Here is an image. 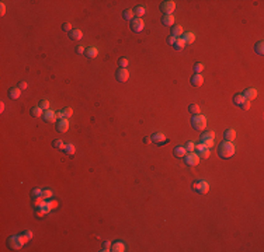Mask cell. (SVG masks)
I'll return each instance as SVG.
<instances>
[{"instance_id": "obj_23", "label": "cell", "mask_w": 264, "mask_h": 252, "mask_svg": "<svg viewBox=\"0 0 264 252\" xmlns=\"http://www.w3.org/2000/svg\"><path fill=\"white\" fill-rule=\"evenodd\" d=\"M223 137H225V140H228V142H233L236 139V130L235 129H228L225 132V135H223Z\"/></svg>"}, {"instance_id": "obj_41", "label": "cell", "mask_w": 264, "mask_h": 252, "mask_svg": "<svg viewBox=\"0 0 264 252\" xmlns=\"http://www.w3.org/2000/svg\"><path fill=\"white\" fill-rule=\"evenodd\" d=\"M39 108H42L44 111H47V109H49V102H48L47 100H41L39 101V105H38Z\"/></svg>"}, {"instance_id": "obj_47", "label": "cell", "mask_w": 264, "mask_h": 252, "mask_svg": "<svg viewBox=\"0 0 264 252\" xmlns=\"http://www.w3.org/2000/svg\"><path fill=\"white\" fill-rule=\"evenodd\" d=\"M176 39H177V38H174V37H172V35H170V37L167 38V44L173 46V45H174V42H176Z\"/></svg>"}, {"instance_id": "obj_51", "label": "cell", "mask_w": 264, "mask_h": 252, "mask_svg": "<svg viewBox=\"0 0 264 252\" xmlns=\"http://www.w3.org/2000/svg\"><path fill=\"white\" fill-rule=\"evenodd\" d=\"M4 11H6V6H4V3H2V16L4 14Z\"/></svg>"}, {"instance_id": "obj_3", "label": "cell", "mask_w": 264, "mask_h": 252, "mask_svg": "<svg viewBox=\"0 0 264 252\" xmlns=\"http://www.w3.org/2000/svg\"><path fill=\"white\" fill-rule=\"evenodd\" d=\"M191 188L194 189L195 192L200 193V195H207L208 191H209V183H208L207 181H204V179L194 181L193 185H191Z\"/></svg>"}, {"instance_id": "obj_39", "label": "cell", "mask_w": 264, "mask_h": 252, "mask_svg": "<svg viewBox=\"0 0 264 252\" xmlns=\"http://www.w3.org/2000/svg\"><path fill=\"white\" fill-rule=\"evenodd\" d=\"M52 195H54V193H52L51 189H45V191H42V199H44V200L52 198Z\"/></svg>"}, {"instance_id": "obj_19", "label": "cell", "mask_w": 264, "mask_h": 252, "mask_svg": "<svg viewBox=\"0 0 264 252\" xmlns=\"http://www.w3.org/2000/svg\"><path fill=\"white\" fill-rule=\"evenodd\" d=\"M72 113H73L72 108H65V109H62V111H59V112H56V116L59 118V119H63V118H69Z\"/></svg>"}, {"instance_id": "obj_44", "label": "cell", "mask_w": 264, "mask_h": 252, "mask_svg": "<svg viewBox=\"0 0 264 252\" xmlns=\"http://www.w3.org/2000/svg\"><path fill=\"white\" fill-rule=\"evenodd\" d=\"M45 214H47V213H45V211H44V210H42V209H41V207H37V209H35V216H37V217H38V219H41V217H44Z\"/></svg>"}, {"instance_id": "obj_6", "label": "cell", "mask_w": 264, "mask_h": 252, "mask_svg": "<svg viewBox=\"0 0 264 252\" xmlns=\"http://www.w3.org/2000/svg\"><path fill=\"white\" fill-rule=\"evenodd\" d=\"M200 156L197 153H188V154L184 156V163L187 164L188 167H195L200 164Z\"/></svg>"}, {"instance_id": "obj_50", "label": "cell", "mask_w": 264, "mask_h": 252, "mask_svg": "<svg viewBox=\"0 0 264 252\" xmlns=\"http://www.w3.org/2000/svg\"><path fill=\"white\" fill-rule=\"evenodd\" d=\"M18 88H20V90H26V88H27V83L26 81H21L18 84Z\"/></svg>"}, {"instance_id": "obj_52", "label": "cell", "mask_w": 264, "mask_h": 252, "mask_svg": "<svg viewBox=\"0 0 264 252\" xmlns=\"http://www.w3.org/2000/svg\"><path fill=\"white\" fill-rule=\"evenodd\" d=\"M143 140H145V143H150V142H152V139H150V137H145Z\"/></svg>"}, {"instance_id": "obj_25", "label": "cell", "mask_w": 264, "mask_h": 252, "mask_svg": "<svg viewBox=\"0 0 264 252\" xmlns=\"http://www.w3.org/2000/svg\"><path fill=\"white\" fill-rule=\"evenodd\" d=\"M134 13H135V16H136L138 18H142V17L146 14V9H145V7H142V6H136L134 9Z\"/></svg>"}, {"instance_id": "obj_17", "label": "cell", "mask_w": 264, "mask_h": 252, "mask_svg": "<svg viewBox=\"0 0 264 252\" xmlns=\"http://www.w3.org/2000/svg\"><path fill=\"white\" fill-rule=\"evenodd\" d=\"M173 154H174V157L184 158V156L187 154V150H185V147H183V146H177V147L174 148V151H173Z\"/></svg>"}, {"instance_id": "obj_36", "label": "cell", "mask_w": 264, "mask_h": 252, "mask_svg": "<svg viewBox=\"0 0 264 252\" xmlns=\"http://www.w3.org/2000/svg\"><path fill=\"white\" fill-rule=\"evenodd\" d=\"M118 65H120V67H122V69H127L128 65H129V60H128L127 57H121V59H118Z\"/></svg>"}, {"instance_id": "obj_33", "label": "cell", "mask_w": 264, "mask_h": 252, "mask_svg": "<svg viewBox=\"0 0 264 252\" xmlns=\"http://www.w3.org/2000/svg\"><path fill=\"white\" fill-rule=\"evenodd\" d=\"M215 137V132L213 130H204L201 139H213Z\"/></svg>"}, {"instance_id": "obj_12", "label": "cell", "mask_w": 264, "mask_h": 252, "mask_svg": "<svg viewBox=\"0 0 264 252\" xmlns=\"http://www.w3.org/2000/svg\"><path fill=\"white\" fill-rule=\"evenodd\" d=\"M69 38L72 39V41H80L83 38V32H82V30H79V28H73L72 31L69 32Z\"/></svg>"}, {"instance_id": "obj_31", "label": "cell", "mask_w": 264, "mask_h": 252, "mask_svg": "<svg viewBox=\"0 0 264 252\" xmlns=\"http://www.w3.org/2000/svg\"><path fill=\"white\" fill-rule=\"evenodd\" d=\"M52 146H54V148H56V150H61V151H63V148H65V143L62 142L61 139L54 140V142H52Z\"/></svg>"}, {"instance_id": "obj_49", "label": "cell", "mask_w": 264, "mask_h": 252, "mask_svg": "<svg viewBox=\"0 0 264 252\" xmlns=\"http://www.w3.org/2000/svg\"><path fill=\"white\" fill-rule=\"evenodd\" d=\"M49 206H51V209H56L58 207V202L56 200H49Z\"/></svg>"}, {"instance_id": "obj_27", "label": "cell", "mask_w": 264, "mask_h": 252, "mask_svg": "<svg viewBox=\"0 0 264 252\" xmlns=\"http://www.w3.org/2000/svg\"><path fill=\"white\" fill-rule=\"evenodd\" d=\"M122 17H124L125 20H128V21H132V20L135 18V13L132 9H127L124 11V14H122Z\"/></svg>"}, {"instance_id": "obj_13", "label": "cell", "mask_w": 264, "mask_h": 252, "mask_svg": "<svg viewBox=\"0 0 264 252\" xmlns=\"http://www.w3.org/2000/svg\"><path fill=\"white\" fill-rule=\"evenodd\" d=\"M181 39L184 41V44L185 45H190V44H193V42L195 41V34L194 32H183V35H181Z\"/></svg>"}, {"instance_id": "obj_1", "label": "cell", "mask_w": 264, "mask_h": 252, "mask_svg": "<svg viewBox=\"0 0 264 252\" xmlns=\"http://www.w3.org/2000/svg\"><path fill=\"white\" fill-rule=\"evenodd\" d=\"M236 153V147L233 144V142H222L219 144V148H218V156L222 158H230L233 154Z\"/></svg>"}, {"instance_id": "obj_29", "label": "cell", "mask_w": 264, "mask_h": 252, "mask_svg": "<svg viewBox=\"0 0 264 252\" xmlns=\"http://www.w3.org/2000/svg\"><path fill=\"white\" fill-rule=\"evenodd\" d=\"M188 112L191 113V115H198V113L201 112V108L198 104H190V107H188Z\"/></svg>"}, {"instance_id": "obj_26", "label": "cell", "mask_w": 264, "mask_h": 252, "mask_svg": "<svg viewBox=\"0 0 264 252\" xmlns=\"http://www.w3.org/2000/svg\"><path fill=\"white\" fill-rule=\"evenodd\" d=\"M254 52L257 55H260V56H263L264 55V42L263 41H258L257 44L254 45Z\"/></svg>"}, {"instance_id": "obj_28", "label": "cell", "mask_w": 264, "mask_h": 252, "mask_svg": "<svg viewBox=\"0 0 264 252\" xmlns=\"http://www.w3.org/2000/svg\"><path fill=\"white\" fill-rule=\"evenodd\" d=\"M30 112H31V115L34 118H39V116H42V115H44V109H42V108H39V107L31 108V111H30Z\"/></svg>"}, {"instance_id": "obj_40", "label": "cell", "mask_w": 264, "mask_h": 252, "mask_svg": "<svg viewBox=\"0 0 264 252\" xmlns=\"http://www.w3.org/2000/svg\"><path fill=\"white\" fill-rule=\"evenodd\" d=\"M111 245L112 244L110 242V241H104V242H103V246H101V251H104V252L111 251Z\"/></svg>"}, {"instance_id": "obj_10", "label": "cell", "mask_w": 264, "mask_h": 252, "mask_svg": "<svg viewBox=\"0 0 264 252\" xmlns=\"http://www.w3.org/2000/svg\"><path fill=\"white\" fill-rule=\"evenodd\" d=\"M56 130L59 133H65L69 130V120L67 118H63V119H59L56 123Z\"/></svg>"}, {"instance_id": "obj_45", "label": "cell", "mask_w": 264, "mask_h": 252, "mask_svg": "<svg viewBox=\"0 0 264 252\" xmlns=\"http://www.w3.org/2000/svg\"><path fill=\"white\" fill-rule=\"evenodd\" d=\"M84 52H86V46H82V45H80V46L76 48V53L77 55H83Z\"/></svg>"}, {"instance_id": "obj_8", "label": "cell", "mask_w": 264, "mask_h": 252, "mask_svg": "<svg viewBox=\"0 0 264 252\" xmlns=\"http://www.w3.org/2000/svg\"><path fill=\"white\" fill-rule=\"evenodd\" d=\"M143 28H145V22H143L142 18H134L132 20V22H131V30L134 32H136V34H139V32L143 31Z\"/></svg>"}, {"instance_id": "obj_43", "label": "cell", "mask_w": 264, "mask_h": 252, "mask_svg": "<svg viewBox=\"0 0 264 252\" xmlns=\"http://www.w3.org/2000/svg\"><path fill=\"white\" fill-rule=\"evenodd\" d=\"M62 30H63L65 32H70L72 30H73V27H72L70 22H63V24H62Z\"/></svg>"}, {"instance_id": "obj_35", "label": "cell", "mask_w": 264, "mask_h": 252, "mask_svg": "<svg viewBox=\"0 0 264 252\" xmlns=\"http://www.w3.org/2000/svg\"><path fill=\"white\" fill-rule=\"evenodd\" d=\"M209 153H211V148H204L201 153H198V156H200L201 160H205V158L209 157Z\"/></svg>"}, {"instance_id": "obj_42", "label": "cell", "mask_w": 264, "mask_h": 252, "mask_svg": "<svg viewBox=\"0 0 264 252\" xmlns=\"http://www.w3.org/2000/svg\"><path fill=\"white\" fill-rule=\"evenodd\" d=\"M184 147H185V150H187L188 153H193V151L195 150V144L193 142H187V144H185Z\"/></svg>"}, {"instance_id": "obj_16", "label": "cell", "mask_w": 264, "mask_h": 252, "mask_svg": "<svg viewBox=\"0 0 264 252\" xmlns=\"http://www.w3.org/2000/svg\"><path fill=\"white\" fill-rule=\"evenodd\" d=\"M162 24L166 25V27H173V25H174V16H172V14L163 16L162 17Z\"/></svg>"}, {"instance_id": "obj_24", "label": "cell", "mask_w": 264, "mask_h": 252, "mask_svg": "<svg viewBox=\"0 0 264 252\" xmlns=\"http://www.w3.org/2000/svg\"><path fill=\"white\" fill-rule=\"evenodd\" d=\"M9 97H10V98H13V100H17V98H20V97H21V90H20L18 87L10 88V90H9Z\"/></svg>"}, {"instance_id": "obj_38", "label": "cell", "mask_w": 264, "mask_h": 252, "mask_svg": "<svg viewBox=\"0 0 264 252\" xmlns=\"http://www.w3.org/2000/svg\"><path fill=\"white\" fill-rule=\"evenodd\" d=\"M204 70V65L202 63H200V62H197L194 65V72H195V74H201V72Z\"/></svg>"}, {"instance_id": "obj_48", "label": "cell", "mask_w": 264, "mask_h": 252, "mask_svg": "<svg viewBox=\"0 0 264 252\" xmlns=\"http://www.w3.org/2000/svg\"><path fill=\"white\" fill-rule=\"evenodd\" d=\"M240 108H243V109H245V111H247L249 108H250V101H247V100H246V101H245V104H243Z\"/></svg>"}, {"instance_id": "obj_22", "label": "cell", "mask_w": 264, "mask_h": 252, "mask_svg": "<svg viewBox=\"0 0 264 252\" xmlns=\"http://www.w3.org/2000/svg\"><path fill=\"white\" fill-rule=\"evenodd\" d=\"M111 251L112 252H124L125 251L124 242H121V241H117V242H114L111 245Z\"/></svg>"}, {"instance_id": "obj_32", "label": "cell", "mask_w": 264, "mask_h": 252, "mask_svg": "<svg viewBox=\"0 0 264 252\" xmlns=\"http://www.w3.org/2000/svg\"><path fill=\"white\" fill-rule=\"evenodd\" d=\"M63 151L66 153V154H75V151H76V148H75V146L72 144V143H67V144H65V148Z\"/></svg>"}, {"instance_id": "obj_14", "label": "cell", "mask_w": 264, "mask_h": 252, "mask_svg": "<svg viewBox=\"0 0 264 252\" xmlns=\"http://www.w3.org/2000/svg\"><path fill=\"white\" fill-rule=\"evenodd\" d=\"M243 95H245V98L247 101H251L257 97V90H256V88H247V90L243 91Z\"/></svg>"}, {"instance_id": "obj_5", "label": "cell", "mask_w": 264, "mask_h": 252, "mask_svg": "<svg viewBox=\"0 0 264 252\" xmlns=\"http://www.w3.org/2000/svg\"><path fill=\"white\" fill-rule=\"evenodd\" d=\"M160 10H162V13L164 16L172 14V13L176 10V2H173V0H164V2H162V4H160Z\"/></svg>"}, {"instance_id": "obj_18", "label": "cell", "mask_w": 264, "mask_h": 252, "mask_svg": "<svg viewBox=\"0 0 264 252\" xmlns=\"http://www.w3.org/2000/svg\"><path fill=\"white\" fill-rule=\"evenodd\" d=\"M84 55H86L89 59H94V57L99 55V50H97V48H94V46H89V48H86Z\"/></svg>"}, {"instance_id": "obj_4", "label": "cell", "mask_w": 264, "mask_h": 252, "mask_svg": "<svg viewBox=\"0 0 264 252\" xmlns=\"http://www.w3.org/2000/svg\"><path fill=\"white\" fill-rule=\"evenodd\" d=\"M7 245L13 249V251H18V249L24 245V242H22V239H21V235L10 237V238L7 239Z\"/></svg>"}, {"instance_id": "obj_15", "label": "cell", "mask_w": 264, "mask_h": 252, "mask_svg": "<svg viewBox=\"0 0 264 252\" xmlns=\"http://www.w3.org/2000/svg\"><path fill=\"white\" fill-rule=\"evenodd\" d=\"M191 84L194 87H201L204 84V77L201 74H194L191 77Z\"/></svg>"}, {"instance_id": "obj_11", "label": "cell", "mask_w": 264, "mask_h": 252, "mask_svg": "<svg viewBox=\"0 0 264 252\" xmlns=\"http://www.w3.org/2000/svg\"><path fill=\"white\" fill-rule=\"evenodd\" d=\"M42 118H44V120L47 123H55V122H56V119H58L56 112H54V111H51V109L45 111L44 115H42Z\"/></svg>"}, {"instance_id": "obj_30", "label": "cell", "mask_w": 264, "mask_h": 252, "mask_svg": "<svg viewBox=\"0 0 264 252\" xmlns=\"http://www.w3.org/2000/svg\"><path fill=\"white\" fill-rule=\"evenodd\" d=\"M173 46H174V49H176V50H178V52H180V50H183V49L185 48V44H184V41H183L181 38H177Z\"/></svg>"}, {"instance_id": "obj_21", "label": "cell", "mask_w": 264, "mask_h": 252, "mask_svg": "<svg viewBox=\"0 0 264 252\" xmlns=\"http://www.w3.org/2000/svg\"><path fill=\"white\" fill-rule=\"evenodd\" d=\"M245 101H246V98L243 94H236L235 97H233V104H235L236 107H242V105L245 104Z\"/></svg>"}, {"instance_id": "obj_34", "label": "cell", "mask_w": 264, "mask_h": 252, "mask_svg": "<svg viewBox=\"0 0 264 252\" xmlns=\"http://www.w3.org/2000/svg\"><path fill=\"white\" fill-rule=\"evenodd\" d=\"M201 143H202L207 148L213 147V139H201Z\"/></svg>"}, {"instance_id": "obj_7", "label": "cell", "mask_w": 264, "mask_h": 252, "mask_svg": "<svg viewBox=\"0 0 264 252\" xmlns=\"http://www.w3.org/2000/svg\"><path fill=\"white\" fill-rule=\"evenodd\" d=\"M150 139H152V142L155 143V144H157V146H163V144H166V143H169V142H170V139H169V137H166V136L163 135L162 132L153 133V136H152Z\"/></svg>"}, {"instance_id": "obj_2", "label": "cell", "mask_w": 264, "mask_h": 252, "mask_svg": "<svg viewBox=\"0 0 264 252\" xmlns=\"http://www.w3.org/2000/svg\"><path fill=\"white\" fill-rule=\"evenodd\" d=\"M191 126H193L195 130H201V132H204L205 128H207V119H205V116L201 115V113L194 115L193 119H191Z\"/></svg>"}, {"instance_id": "obj_20", "label": "cell", "mask_w": 264, "mask_h": 252, "mask_svg": "<svg viewBox=\"0 0 264 252\" xmlns=\"http://www.w3.org/2000/svg\"><path fill=\"white\" fill-rule=\"evenodd\" d=\"M183 35V27L181 25H173L172 27V37L180 38Z\"/></svg>"}, {"instance_id": "obj_46", "label": "cell", "mask_w": 264, "mask_h": 252, "mask_svg": "<svg viewBox=\"0 0 264 252\" xmlns=\"http://www.w3.org/2000/svg\"><path fill=\"white\" fill-rule=\"evenodd\" d=\"M204 148H207V147H205L202 143H198V144H195V150H197V154H198V153H201Z\"/></svg>"}, {"instance_id": "obj_9", "label": "cell", "mask_w": 264, "mask_h": 252, "mask_svg": "<svg viewBox=\"0 0 264 252\" xmlns=\"http://www.w3.org/2000/svg\"><path fill=\"white\" fill-rule=\"evenodd\" d=\"M115 79H117V81H120V83H125L128 79H129V72H128L127 69L120 67V69L115 72Z\"/></svg>"}, {"instance_id": "obj_37", "label": "cell", "mask_w": 264, "mask_h": 252, "mask_svg": "<svg viewBox=\"0 0 264 252\" xmlns=\"http://www.w3.org/2000/svg\"><path fill=\"white\" fill-rule=\"evenodd\" d=\"M31 198H32V199H35V198H42V189L35 188L34 191L31 192Z\"/></svg>"}]
</instances>
